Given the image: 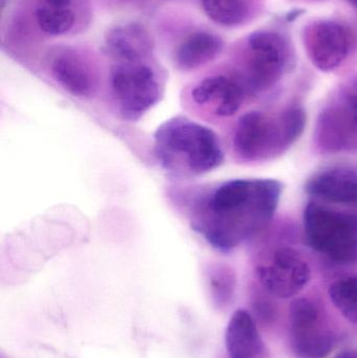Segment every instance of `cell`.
I'll use <instances>...</instances> for the list:
<instances>
[{
  "mask_svg": "<svg viewBox=\"0 0 357 358\" xmlns=\"http://www.w3.org/2000/svg\"><path fill=\"white\" fill-rule=\"evenodd\" d=\"M282 191V183L275 179L226 181L196 200L192 229L212 248L232 252L272 220Z\"/></svg>",
  "mask_w": 357,
  "mask_h": 358,
  "instance_id": "6da1fadb",
  "label": "cell"
},
{
  "mask_svg": "<svg viewBox=\"0 0 357 358\" xmlns=\"http://www.w3.org/2000/svg\"><path fill=\"white\" fill-rule=\"evenodd\" d=\"M154 153L161 167L174 178H195L217 169L224 153L217 134L184 117L161 124L154 134Z\"/></svg>",
  "mask_w": 357,
  "mask_h": 358,
  "instance_id": "7a4b0ae2",
  "label": "cell"
},
{
  "mask_svg": "<svg viewBox=\"0 0 357 358\" xmlns=\"http://www.w3.org/2000/svg\"><path fill=\"white\" fill-rule=\"evenodd\" d=\"M306 121L305 110L297 105L276 115L261 111L245 113L235 129V152L249 162L274 159L299 140Z\"/></svg>",
  "mask_w": 357,
  "mask_h": 358,
  "instance_id": "3957f363",
  "label": "cell"
},
{
  "mask_svg": "<svg viewBox=\"0 0 357 358\" xmlns=\"http://www.w3.org/2000/svg\"><path fill=\"white\" fill-rule=\"evenodd\" d=\"M304 231L316 252L337 264H356L357 214L309 203L304 212Z\"/></svg>",
  "mask_w": 357,
  "mask_h": 358,
  "instance_id": "277c9868",
  "label": "cell"
},
{
  "mask_svg": "<svg viewBox=\"0 0 357 358\" xmlns=\"http://www.w3.org/2000/svg\"><path fill=\"white\" fill-rule=\"evenodd\" d=\"M111 90L119 115L127 121L140 120L161 98L156 75L140 62L115 65L111 71Z\"/></svg>",
  "mask_w": 357,
  "mask_h": 358,
  "instance_id": "5b68a950",
  "label": "cell"
},
{
  "mask_svg": "<svg viewBox=\"0 0 357 358\" xmlns=\"http://www.w3.org/2000/svg\"><path fill=\"white\" fill-rule=\"evenodd\" d=\"M316 142L327 152L357 149V84L327 105L316 129Z\"/></svg>",
  "mask_w": 357,
  "mask_h": 358,
  "instance_id": "8992f818",
  "label": "cell"
},
{
  "mask_svg": "<svg viewBox=\"0 0 357 358\" xmlns=\"http://www.w3.org/2000/svg\"><path fill=\"white\" fill-rule=\"evenodd\" d=\"M258 280L272 296L281 299L295 296L305 288L312 271L303 257L291 248L275 250L256 269Z\"/></svg>",
  "mask_w": 357,
  "mask_h": 358,
  "instance_id": "52a82bcc",
  "label": "cell"
},
{
  "mask_svg": "<svg viewBox=\"0 0 357 358\" xmlns=\"http://www.w3.org/2000/svg\"><path fill=\"white\" fill-rule=\"evenodd\" d=\"M247 83L254 90H265L279 81L286 66L289 50L276 33L257 31L249 38Z\"/></svg>",
  "mask_w": 357,
  "mask_h": 358,
  "instance_id": "ba28073f",
  "label": "cell"
},
{
  "mask_svg": "<svg viewBox=\"0 0 357 358\" xmlns=\"http://www.w3.org/2000/svg\"><path fill=\"white\" fill-rule=\"evenodd\" d=\"M304 44L314 66L322 71H331L347 58L350 37L343 25L319 21L306 29Z\"/></svg>",
  "mask_w": 357,
  "mask_h": 358,
  "instance_id": "9c48e42d",
  "label": "cell"
},
{
  "mask_svg": "<svg viewBox=\"0 0 357 358\" xmlns=\"http://www.w3.org/2000/svg\"><path fill=\"white\" fill-rule=\"evenodd\" d=\"M192 100L201 106H211L217 117H232L242 106L245 88L224 76H212L193 88Z\"/></svg>",
  "mask_w": 357,
  "mask_h": 358,
  "instance_id": "30bf717a",
  "label": "cell"
},
{
  "mask_svg": "<svg viewBox=\"0 0 357 358\" xmlns=\"http://www.w3.org/2000/svg\"><path fill=\"white\" fill-rule=\"evenodd\" d=\"M306 192L319 200L342 206H357V172L337 168L316 174L306 183Z\"/></svg>",
  "mask_w": 357,
  "mask_h": 358,
  "instance_id": "8fae6325",
  "label": "cell"
},
{
  "mask_svg": "<svg viewBox=\"0 0 357 358\" xmlns=\"http://www.w3.org/2000/svg\"><path fill=\"white\" fill-rule=\"evenodd\" d=\"M226 347L230 358H256L263 349L253 317L247 310L235 311L226 330Z\"/></svg>",
  "mask_w": 357,
  "mask_h": 358,
  "instance_id": "7c38bea8",
  "label": "cell"
},
{
  "mask_svg": "<svg viewBox=\"0 0 357 358\" xmlns=\"http://www.w3.org/2000/svg\"><path fill=\"white\" fill-rule=\"evenodd\" d=\"M105 48L122 63L140 62L150 48V38L144 27L138 23L117 25L106 34Z\"/></svg>",
  "mask_w": 357,
  "mask_h": 358,
  "instance_id": "4fadbf2b",
  "label": "cell"
},
{
  "mask_svg": "<svg viewBox=\"0 0 357 358\" xmlns=\"http://www.w3.org/2000/svg\"><path fill=\"white\" fill-rule=\"evenodd\" d=\"M221 38L207 31L191 34L178 46L175 64L182 71H192L211 62L222 50Z\"/></svg>",
  "mask_w": 357,
  "mask_h": 358,
  "instance_id": "5bb4252c",
  "label": "cell"
},
{
  "mask_svg": "<svg viewBox=\"0 0 357 358\" xmlns=\"http://www.w3.org/2000/svg\"><path fill=\"white\" fill-rule=\"evenodd\" d=\"M50 69L57 83L68 94L86 98L94 92L92 75L79 59L67 55L57 57L52 61Z\"/></svg>",
  "mask_w": 357,
  "mask_h": 358,
  "instance_id": "9a60e30c",
  "label": "cell"
},
{
  "mask_svg": "<svg viewBox=\"0 0 357 358\" xmlns=\"http://www.w3.org/2000/svg\"><path fill=\"white\" fill-rule=\"evenodd\" d=\"M335 346V341L329 334L318 328L291 334V348L299 358H326Z\"/></svg>",
  "mask_w": 357,
  "mask_h": 358,
  "instance_id": "2e32d148",
  "label": "cell"
},
{
  "mask_svg": "<svg viewBox=\"0 0 357 358\" xmlns=\"http://www.w3.org/2000/svg\"><path fill=\"white\" fill-rule=\"evenodd\" d=\"M329 298L350 323L357 324V277L341 278L329 287Z\"/></svg>",
  "mask_w": 357,
  "mask_h": 358,
  "instance_id": "e0dca14e",
  "label": "cell"
},
{
  "mask_svg": "<svg viewBox=\"0 0 357 358\" xmlns=\"http://www.w3.org/2000/svg\"><path fill=\"white\" fill-rule=\"evenodd\" d=\"M201 3L207 16L224 27L240 24L247 15L245 0H201Z\"/></svg>",
  "mask_w": 357,
  "mask_h": 358,
  "instance_id": "ac0fdd59",
  "label": "cell"
},
{
  "mask_svg": "<svg viewBox=\"0 0 357 358\" xmlns=\"http://www.w3.org/2000/svg\"><path fill=\"white\" fill-rule=\"evenodd\" d=\"M36 20L44 33L52 36H61L71 31L75 23V14L68 8L39 6L36 10Z\"/></svg>",
  "mask_w": 357,
  "mask_h": 358,
  "instance_id": "d6986e66",
  "label": "cell"
},
{
  "mask_svg": "<svg viewBox=\"0 0 357 358\" xmlns=\"http://www.w3.org/2000/svg\"><path fill=\"white\" fill-rule=\"evenodd\" d=\"M210 294L217 308L224 309L232 302L236 288V278L231 269L224 266L215 267L209 273Z\"/></svg>",
  "mask_w": 357,
  "mask_h": 358,
  "instance_id": "ffe728a7",
  "label": "cell"
},
{
  "mask_svg": "<svg viewBox=\"0 0 357 358\" xmlns=\"http://www.w3.org/2000/svg\"><path fill=\"white\" fill-rule=\"evenodd\" d=\"M291 334L305 331L316 327L319 322V310L316 305L307 299H297L289 309Z\"/></svg>",
  "mask_w": 357,
  "mask_h": 358,
  "instance_id": "44dd1931",
  "label": "cell"
},
{
  "mask_svg": "<svg viewBox=\"0 0 357 358\" xmlns=\"http://www.w3.org/2000/svg\"><path fill=\"white\" fill-rule=\"evenodd\" d=\"M73 0H45L48 6H56V8H67Z\"/></svg>",
  "mask_w": 357,
  "mask_h": 358,
  "instance_id": "7402d4cb",
  "label": "cell"
},
{
  "mask_svg": "<svg viewBox=\"0 0 357 358\" xmlns=\"http://www.w3.org/2000/svg\"><path fill=\"white\" fill-rule=\"evenodd\" d=\"M335 358H357V348L342 351Z\"/></svg>",
  "mask_w": 357,
  "mask_h": 358,
  "instance_id": "603a6c76",
  "label": "cell"
},
{
  "mask_svg": "<svg viewBox=\"0 0 357 358\" xmlns=\"http://www.w3.org/2000/svg\"><path fill=\"white\" fill-rule=\"evenodd\" d=\"M349 1L351 2L356 8H357V0H349Z\"/></svg>",
  "mask_w": 357,
  "mask_h": 358,
  "instance_id": "cb8c5ba5",
  "label": "cell"
}]
</instances>
